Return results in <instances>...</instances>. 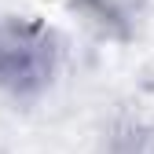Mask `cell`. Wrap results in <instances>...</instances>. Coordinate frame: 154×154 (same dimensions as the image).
<instances>
[{
	"label": "cell",
	"mask_w": 154,
	"mask_h": 154,
	"mask_svg": "<svg viewBox=\"0 0 154 154\" xmlns=\"http://www.w3.org/2000/svg\"><path fill=\"white\" fill-rule=\"evenodd\" d=\"M59 70V41L37 18L0 22V88L15 99L41 95Z\"/></svg>",
	"instance_id": "cell-1"
},
{
	"label": "cell",
	"mask_w": 154,
	"mask_h": 154,
	"mask_svg": "<svg viewBox=\"0 0 154 154\" xmlns=\"http://www.w3.org/2000/svg\"><path fill=\"white\" fill-rule=\"evenodd\" d=\"M70 8H77L85 18H92L99 29L114 33V37H125L128 33V15L121 8V0H66Z\"/></svg>",
	"instance_id": "cell-2"
},
{
	"label": "cell",
	"mask_w": 154,
	"mask_h": 154,
	"mask_svg": "<svg viewBox=\"0 0 154 154\" xmlns=\"http://www.w3.org/2000/svg\"><path fill=\"white\" fill-rule=\"evenodd\" d=\"M106 154H154V125L143 121H121L110 136Z\"/></svg>",
	"instance_id": "cell-3"
}]
</instances>
